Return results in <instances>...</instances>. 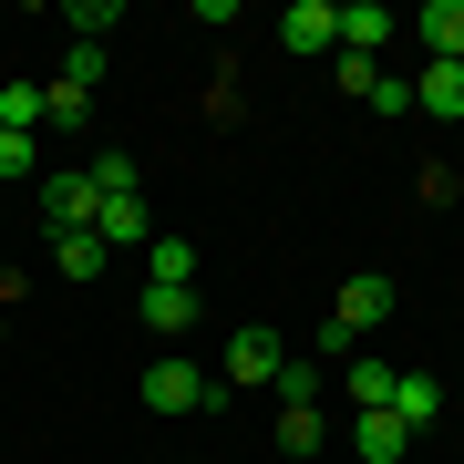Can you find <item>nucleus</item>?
Here are the masks:
<instances>
[{
    "mask_svg": "<svg viewBox=\"0 0 464 464\" xmlns=\"http://www.w3.org/2000/svg\"><path fill=\"white\" fill-rule=\"evenodd\" d=\"M392 279H382V268H362V279H341L331 289V320H320V362H362V341L382 331V320H392Z\"/></svg>",
    "mask_w": 464,
    "mask_h": 464,
    "instance_id": "obj_1",
    "label": "nucleus"
},
{
    "mask_svg": "<svg viewBox=\"0 0 464 464\" xmlns=\"http://www.w3.org/2000/svg\"><path fill=\"white\" fill-rule=\"evenodd\" d=\"M331 444V413L320 402H279V454H320Z\"/></svg>",
    "mask_w": 464,
    "mask_h": 464,
    "instance_id": "obj_15",
    "label": "nucleus"
},
{
    "mask_svg": "<svg viewBox=\"0 0 464 464\" xmlns=\"http://www.w3.org/2000/svg\"><path fill=\"white\" fill-rule=\"evenodd\" d=\"M83 176H93V197H103V207H114V197H145V166H134L124 145H93V155H83Z\"/></svg>",
    "mask_w": 464,
    "mask_h": 464,
    "instance_id": "obj_11",
    "label": "nucleus"
},
{
    "mask_svg": "<svg viewBox=\"0 0 464 464\" xmlns=\"http://www.w3.org/2000/svg\"><path fill=\"white\" fill-rule=\"evenodd\" d=\"M268 392H279V402H320V392H331V372H320V362H279Z\"/></svg>",
    "mask_w": 464,
    "mask_h": 464,
    "instance_id": "obj_22",
    "label": "nucleus"
},
{
    "mask_svg": "<svg viewBox=\"0 0 464 464\" xmlns=\"http://www.w3.org/2000/svg\"><path fill=\"white\" fill-rule=\"evenodd\" d=\"M134 392H145V413H207V402H217V372L207 362H176V351H166V362H145V382H134Z\"/></svg>",
    "mask_w": 464,
    "mask_h": 464,
    "instance_id": "obj_2",
    "label": "nucleus"
},
{
    "mask_svg": "<svg viewBox=\"0 0 464 464\" xmlns=\"http://www.w3.org/2000/svg\"><path fill=\"white\" fill-rule=\"evenodd\" d=\"M0 186H42V134H0Z\"/></svg>",
    "mask_w": 464,
    "mask_h": 464,
    "instance_id": "obj_19",
    "label": "nucleus"
},
{
    "mask_svg": "<svg viewBox=\"0 0 464 464\" xmlns=\"http://www.w3.org/2000/svg\"><path fill=\"white\" fill-rule=\"evenodd\" d=\"M134 310H145V331H155V341L197 331V289H176V279H145V289H134Z\"/></svg>",
    "mask_w": 464,
    "mask_h": 464,
    "instance_id": "obj_6",
    "label": "nucleus"
},
{
    "mask_svg": "<svg viewBox=\"0 0 464 464\" xmlns=\"http://www.w3.org/2000/svg\"><path fill=\"white\" fill-rule=\"evenodd\" d=\"M382 413H392L402 433H423V423H444V382H433V372H402V382H392V402H382Z\"/></svg>",
    "mask_w": 464,
    "mask_h": 464,
    "instance_id": "obj_9",
    "label": "nucleus"
},
{
    "mask_svg": "<svg viewBox=\"0 0 464 464\" xmlns=\"http://www.w3.org/2000/svg\"><path fill=\"white\" fill-rule=\"evenodd\" d=\"M42 124H93V93L72 83V72H52L42 83Z\"/></svg>",
    "mask_w": 464,
    "mask_h": 464,
    "instance_id": "obj_18",
    "label": "nucleus"
},
{
    "mask_svg": "<svg viewBox=\"0 0 464 464\" xmlns=\"http://www.w3.org/2000/svg\"><path fill=\"white\" fill-rule=\"evenodd\" d=\"M63 21H72V42H103V32H114V21H124V11H114V0H72Z\"/></svg>",
    "mask_w": 464,
    "mask_h": 464,
    "instance_id": "obj_23",
    "label": "nucleus"
},
{
    "mask_svg": "<svg viewBox=\"0 0 464 464\" xmlns=\"http://www.w3.org/2000/svg\"><path fill=\"white\" fill-rule=\"evenodd\" d=\"M402 21L382 11V0H341V52H362V63H382V42H392Z\"/></svg>",
    "mask_w": 464,
    "mask_h": 464,
    "instance_id": "obj_10",
    "label": "nucleus"
},
{
    "mask_svg": "<svg viewBox=\"0 0 464 464\" xmlns=\"http://www.w3.org/2000/svg\"><path fill=\"white\" fill-rule=\"evenodd\" d=\"M341 382H351V413H382V402H392V382H402V362H351Z\"/></svg>",
    "mask_w": 464,
    "mask_h": 464,
    "instance_id": "obj_17",
    "label": "nucleus"
},
{
    "mask_svg": "<svg viewBox=\"0 0 464 464\" xmlns=\"http://www.w3.org/2000/svg\"><path fill=\"white\" fill-rule=\"evenodd\" d=\"M0 134H42V83H0Z\"/></svg>",
    "mask_w": 464,
    "mask_h": 464,
    "instance_id": "obj_20",
    "label": "nucleus"
},
{
    "mask_svg": "<svg viewBox=\"0 0 464 464\" xmlns=\"http://www.w3.org/2000/svg\"><path fill=\"white\" fill-rule=\"evenodd\" d=\"M413 42H423V63H464V0H423Z\"/></svg>",
    "mask_w": 464,
    "mask_h": 464,
    "instance_id": "obj_7",
    "label": "nucleus"
},
{
    "mask_svg": "<svg viewBox=\"0 0 464 464\" xmlns=\"http://www.w3.org/2000/svg\"><path fill=\"white\" fill-rule=\"evenodd\" d=\"M93 217H103V197H93V176H83V166H42V227H52V237L93 227Z\"/></svg>",
    "mask_w": 464,
    "mask_h": 464,
    "instance_id": "obj_4",
    "label": "nucleus"
},
{
    "mask_svg": "<svg viewBox=\"0 0 464 464\" xmlns=\"http://www.w3.org/2000/svg\"><path fill=\"white\" fill-rule=\"evenodd\" d=\"M93 237H103V248H155V217H145V197H114V207L93 217Z\"/></svg>",
    "mask_w": 464,
    "mask_h": 464,
    "instance_id": "obj_13",
    "label": "nucleus"
},
{
    "mask_svg": "<svg viewBox=\"0 0 464 464\" xmlns=\"http://www.w3.org/2000/svg\"><path fill=\"white\" fill-rule=\"evenodd\" d=\"M351 454H362V464H402V454H413V433H402L392 413H351Z\"/></svg>",
    "mask_w": 464,
    "mask_h": 464,
    "instance_id": "obj_12",
    "label": "nucleus"
},
{
    "mask_svg": "<svg viewBox=\"0 0 464 464\" xmlns=\"http://www.w3.org/2000/svg\"><path fill=\"white\" fill-rule=\"evenodd\" d=\"M63 72H72V83L93 93V83H103V42H72V52H63Z\"/></svg>",
    "mask_w": 464,
    "mask_h": 464,
    "instance_id": "obj_24",
    "label": "nucleus"
},
{
    "mask_svg": "<svg viewBox=\"0 0 464 464\" xmlns=\"http://www.w3.org/2000/svg\"><path fill=\"white\" fill-rule=\"evenodd\" d=\"M52 268H63V279H103V268H114V248H103L93 227H72V237H52Z\"/></svg>",
    "mask_w": 464,
    "mask_h": 464,
    "instance_id": "obj_14",
    "label": "nucleus"
},
{
    "mask_svg": "<svg viewBox=\"0 0 464 464\" xmlns=\"http://www.w3.org/2000/svg\"><path fill=\"white\" fill-rule=\"evenodd\" d=\"M413 114L464 124V63H423V72H413Z\"/></svg>",
    "mask_w": 464,
    "mask_h": 464,
    "instance_id": "obj_8",
    "label": "nucleus"
},
{
    "mask_svg": "<svg viewBox=\"0 0 464 464\" xmlns=\"http://www.w3.org/2000/svg\"><path fill=\"white\" fill-rule=\"evenodd\" d=\"M145 279H176V289H197V237H155V248H145Z\"/></svg>",
    "mask_w": 464,
    "mask_h": 464,
    "instance_id": "obj_16",
    "label": "nucleus"
},
{
    "mask_svg": "<svg viewBox=\"0 0 464 464\" xmlns=\"http://www.w3.org/2000/svg\"><path fill=\"white\" fill-rule=\"evenodd\" d=\"M289 362V341L268 331V320H248V331H227V351H217V382H237V392H268Z\"/></svg>",
    "mask_w": 464,
    "mask_h": 464,
    "instance_id": "obj_3",
    "label": "nucleus"
},
{
    "mask_svg": "<svg viewBox=\"0 0 464 464\" xmlns=\"http://www.w3.org/2000/svg\"><path fill=\"white\" fill-rule=\"evenodd\" d=\"M279 52L331 63V52H341V0H289V11H279Z\"/></svg>",
    "mask_w": 464,
    "mask_h": 464,
    "instance_id": "obj_5",
    "label": "nucleus"
},
{
    "mask_svg": "<svg viewBox=\"0 0 464 464\" xmlns=\"http://www.w3.org/2000/svg\"><path fill=\"white\" fill-rule=\"evenodd\" d=\"M331 93L372 103V93H382V63H362V52H331Z\"/></svg>",
    "mask_w": 464,
    "mask_h": 464,
    "instance_id": "obj_21",
    "label": "nucleus"
}]
</instances>
